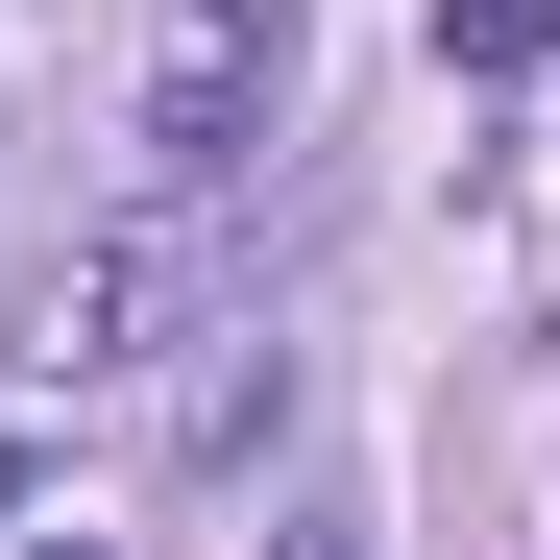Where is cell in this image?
<instances>
[{
    "mask_svg": "<svg viewBox=\"0 0 560 560\" xmlns=\"http://www.w3.org/2000/svg\"><path fill=\"white\" fill-rule=\"evenodd\" d=\"M268 98H293V0H147V73H122L147 196H244Z\"/></svg>",
    "mask_w": 560,
    "mask_h": 560,
    "instance_id": "cell-1",
    "label": "cell"
},
{
    "mask_svg": "<svg viewBox=\"0 0 560 560\" xmlns=\"http://www.w3.org/2000/svg\"><path fill=\"white\" fill-rule=\"evenodd\" d=\"M171 293H196V196H147L122 244H73V268H49V317H25V365H49V390H98V365L171 341Z\"/></svg>",
    "mask_w": 560,
    "mask_h": 560,
    "instance_id": "cell-2",
    "label": "cell"
},
{
    "mask_svg": "<svg viewBox=\"0 0 560 560\" xmlns=\"http://www.w3.org/2000/svg\"><path fill=\"white\" fill-rule=\"evenodd\" d=\"M439 49H463V73H536V49H560V0H439Z\"/></svg>",
    "mask_w": 560,
    "mask_h": 560,
    "instance_id": "cell-3",
    "label": "cell"
},
{
    "mask_svg": "<svg viewBox=\"0 0 560 560\" xmlns=\"http://www.w3.org/2000/svg\"><path fill=\"white\" fill-rule=\"evenodd\" d=\"M244 560H390V512H365V488H317L293 536H244Z\"/></svg>",
    "mask_w": 560,
    "mask_h": 560,
    "instance_id": "cell-4",
    "label": "cell"
},
{
    "mask_svg": "<svg viewBox=\"0 0 560 560\" xmlns=\"http://www.w3.org/2000/svg\"><path fill=\"white\" fill-rule=\"evenodd\" d=\"M49 560H98V536H49Z\"/></svg>",
    "mask_w": 560,
    "mask_h": 560,
    "instance_id": "cell-5",
    "label": "cell"
}]
</instances>
